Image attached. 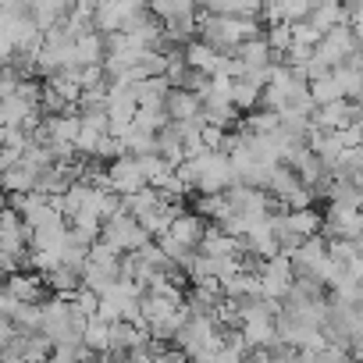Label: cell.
<instances>
[{
    "mask_svg": "<svg viewBox=\"0 0 363 363\" xmlns=\"http://www.w3.org/2000/svg\"><path fill=\"white\" fill-rule=\"evenodd\" d=\"M4 289H11L22 303H43L47 296H50V285H47V274L43 271H36V267H22V271H11L8 274V285Z\"/></svg>",
    "mask_w": 363,
    "mask_h": 363,
    "instance_id": "3957f363",
    "label": "cell"
},
{
    "mask_svg": "<svg viewBox=\"0 0 363 363\" xmlns=\"http://www.w3.org/2000/svg\"><path fill=\"white\" fill-rule=\"evenodd\" d=\"M285 221H289V228H292V232H299L303 239H310V235H317V232L324 228V214H320L317 207L289 211V214H285Z\"/></svg>",
    "mask_w": 363,
    "mask_h": 363,
    "instance_id": "9a60e30c",
    "label": "cell"
},
{
    "mask_svg": "<svg viewBox=\"0 0 363 363\" xmlns=\"http://www.w3.org/2000/svg\"><path fill=\"white\" fill-rule=\"evenodd\" d=\"M100 239H107L114 250L128 253V250H143L153 235H150V228H146L132 211H118L114 218L104 221V235H100Z\"/></svg>",
    "mask_w": 363,
    "mask_h": 363,
    "instance_id": "6da1fadb",
    "label": "cell"
},
{
    "mask_svg": "<svg viewBox=\"0 0 363 363\" xmlns=\"http://www.w3.org/2000/svg\"><path fill=\"white\" fill-rule=\"evenodd\" d=\"M193 211L203 214L207 221H218L232 211V203H228V193H193Z\"/></svg>",
    "mask_w": 363,
    "mask_h": 363,
    "instance_id": "2e32d148",
    "label": "cell"
},
{
    "mask_svg": "<svg viewBox=\"0 0 363 363\" xmlns=\"http://www.w3.org/2000/svg\"><path fill=\"white\" fill-rule=\"evenodd\" d=\"M349 178H352V182H356V186H359V189H363V167H359V171H356V174H349Z\"/></svg>",
    "mask_w": 363,
    "mask_h": 363,
    "instance_id": "f546056e",
    "label": "cell"
},
{
    "mask_svg": "<svg viewBox=\"0 0 363 363\" xmlns=\"http://www.w3.org/2000/svg\"><path fill=\"white\" fill-rule=\"evenodd\" d=\"M167 121H171V114H167V107H164V104H160V107H139V111H135V125H143V128L160 132Z\"/></svg>",
    "mask_w": 363,
    "mask_h": 363,
    "instance_id": "484cf974",
    "label": "cell"
},
{
    "mask_svg": "<svg viewBox=\"0 0 363 363\" xmlns=\"http://www.w3.org/2000/svg\"><path fill=\"white\" fill-rule=\"evenodd\" d=\"M107 57V33L89 29L75 40V65H104Z\"/></svg>",
    "mask_w": 363,
    "mask_h": 363,
    "instance_id": "ba28073f",
    "label": "cell"
},
{
    "mask_svg": "<svg viewBox=\"0 0 363 363\" xmlns=\"http://www.w3.org/2000/svg\"><path fill=\"white\" fill-rule=\"evenodd\" d=\"M349 349H352V356H359V359H363V331H356V335H352Z\"/></svg>",
    "mask_w": 363,
    "mask_h": 363,
    "instance_id": "f1b7e54d",
    "label": "cell"
},
{
    "mask_svg": "<svg viewBox=\"0 0 363 363\" xmlns=\"http://www.w3.org/2000/svg\"><path fill=\"white\" fill-rule=\"evenodd\" d=\"M310 93H313V100H317V107H320V104H335V100H342V96H345V86H342L338 75L331 72V75L310 79Z\"/></svg>",
    "mask_w": 363,
    "mask_h": 363,
    "instance_id": "ffe728a7",
    "label": "cell"
},
{
    "mask_svg": "<svg viewBox=\"0 0 363 363\" xmlns=\"http://www.w3.org/2000/svg\"><path fill=\"white\" fill-rule=\"evenodd\" d=\"M150 11L164 22V18H174V15H193L200 11L196 0H150Z\"/></svg>",
    "mask_w": 363,
    "mask_h": 363,
    "instance_id": "cb8c5ba5",
    "label": "cell"
},
{
    "mask_svg": "<svg viewBox=\"0 0 363 363\" xmlns=\"http://www.w3.org/2000/svg\"><path fill=\"white\" fill-rule=\"evenodd\" d=\"M160 203H167V200H164V193H160L157 186H143L139 193L125 196V211H132L135 218H146V214H150V211H157Z\"/></svg>",
    "mask_w": 363,
    "mask_h": 363,
    "instance_id": "e0dca14e",
    "label": "cell"
},
{
    "mask_svg": "<svg viewBox=\"0 0 363 363\" xmlns=\"http://www.w3.org/2000/svg\"><path fill=\"white\" fill-rule=\"evenodd\" d=\"M359 167H363V146H345L335 164V174H356Z\"/></svg>",
    "mask_w": 363,
    "mask_h": 363,
    "instance_id": "83f0119b",
    "label": "cell"
},
{
    "mask_svg": "<svg viewBox=\"0 0 363 363\" xmlns=\"http://www.w3.org/2000/svg\"><path fill=\"white\" fill-rule=\"evenodd\" d=\"M135 4H150V0H135Z\"/></svg>",
    "mask_w": 363,
    "mask_h": 363,
    "instance_id": "4dcf8cb0",
    "label": "cell"
},
{
    "mask_svg": "<svg viewBox=\"0 0 363 363\" xmlns=\"http://www.w3.org/2000/svg\"><path fill=\"white\" fill-rule=\"evenodd\" d=\"M200 253H211V257H235V253H242L246 250V239H239V235H232V232H225L218 221L207 228V235L200 239V246H196Z\"/></svg>",
    "mask_w": 363,
    "mask_h": 363,
    "instance_id": "8992f818",
    "label": "cell"
},
{
    "mask_svg": "<svg viewBox=\"0 0 363 363\" xmlns=\"http://www.w3.org/2000/svg\"><path fill=\"white\" fill-rule=\"evenodd\" d=\"M320 40H324V33H320L310 18L292 22V43H303V47H320Z\"/></svg>",
    "mask_w": 363,
    "mask_h": 363,
    "instance_id": "d4e9b609",
    "label": "cell"
},
{
    "mask_svg": "<svg viewBox=\"0 0 363 363\" xmlns=\"http://www.w3.org/2000/svg\"><path fill=\"white\" fill-rule=\"evenodd\" d=\"M182 50H186V61H189V68H203V72H214V65H218V54L221 50H214L207 40H189L186 47H182Z\"/></svg>",
    "mask_w": 363,
    "mask_h": 363,
    "instance_id": "ac0fdd59",
    "label": "cell"
},
{
    "mask_svg": "<svg viewBox=\"0 0 363 363\" xmlns=\"http://www.w3.org/2000/svg\"><path fill=\"white\" fill-rule=\"evenodd\" d=\"M352 50H359V40H356V29L352 26H335L331 33H324L317 54L328 61V65H342Z\"/></svg>",
    "mask_w": 363,
    "mask_h": 363,
    "instance_id": "277c9868",
    "label": "cell"
},
{
    "mask_svg": "<svg viewBox=\"0 0 363 363\" xmlns=\"http://www.w3.org/2000/svg\"><path fill=\"white\" fill-rule=\"evenodd\" d=\"M125 150L135 153V157L160 153V150H157V132H153V128H143V125H132V132L125 135Z\"/></svg>",
    "mask_w": 363,
    "mask_h": 363,
    "instance_id": "7402d4cb",
    "label": "cell"
},
{
    "mask_svg": "<svg viewBox=\"0 0 363 363\" xmlns=\"http://www.w3.org/2000/svg\"><path fill=\"white\" fill-rule=\"evenodd\" d=\"M207 228H211V221H207L203 214L182 211V214L174 218V225H171V235H178L182 242H189V246H200V239L207 235Z\"/></svg>",
    "mask_w": 363,
    "mask_h": 363,
    "instance_id": "30bf717a",
    "label": "cell"
},
{
    "mask_svg": "<svg viewBox=\"0 0 363 363\" xmlns=\"http://www.w3.org/2000/svg\"><path fill=\"white\" fill-rule=\"evenodd\" d=\"M313 121H317V125H324V128H331V132H338V128L352 125L349 96H342V100H335V104H320V107L313 111Z\"/></svg>",
    "mask_w": 363,
    "mask_h": 363,
    "instance_id": "5bb4252c",
    "label": "cell"
},
{
    "mask_svg": "<svg viewBox=\"0 0 363 363\" xmlns=\"http://www.w3.org/2000/svg\"><path fill=\"white\" fill-rule=\"evenodd\" d=\"M164 107H167L171 121H189V118H200L203 114V96L193 93V89H186V86H171Z\"/></svg>",
    "mask_w": 363,
    "mask_h": 363,
    "instance_id": "5b68a950",
    "label": "cell"
},
{
    "mask_svg": "<svg viewBox=\"0 0 363 363\" xmlns=\"http://www.w3.org/2000/svg\"><path fill=\"white\" fill-rule=\"evenodd\" d=\"M328 257V235L317 232L310 239H303V246L292 253V264H296V274H317L320 260Z\"/></svg>",
    "mask_w": 363,
    "mask_h": 363,
    "instance_id": "52a82bcc",
    "label": "cell"
},
{
    "mask_svg": "<svg viewBox=\"0 0 363 363\" xmlns=\"http://www.w3.org/2000/svg\"><path fill=\"white\" fill-rule=\"evenodd\" d=\"M111 186L121 193V196H132L139 193L143 186H150L146 182V171H143V160L135 153H121L111 160Z\"/></svg>",
    "mask_w": 363,
    "mask_h": 363,
    "instance_id": "7a4b0ae2",
    "label": "cell"
},
{
    "mask_svg": "<svg viewBox=\"0 0 363 363\" xmlns=\"http://www.w3.org/2000/svg\"><path fill=\"white\" fill-rule=\"evenodd\" d=\"M47 285H50V292H57V296H65V299H72L86 281H82V267H72V264H57L54 271H47Z\"/></svg>",
    "mask_w": 363,
    "mask_h": 363,
    "instance_id": "4fadbf2b",
    "label": "cell"
},
{
    "mask_svg": "<svg viewBox=\"0 0 363 363\" xmlns=\"http://www.w3.org/2000/svg\"><path fill=\"white\" fill-rule=\"evenodd\" d=\"M221 15H264V0H221Z\"/></svg>",
    "mask_w": 363,
    "mask_h": 363,
    "instance_id": "4316f807",
    "label": "cell"
},
{
    "mask_svg": "<svg viewBox=\"0 0 363 363\" xmlns=\"http://www.w3.org/2000/svg\"><path fill=\"white\" fill-rule=\"evenodd\" d=\"M264 36H267V43L274 47V65L285 61V50L292 47V18H285V22H271Z\"/></svg>",
    "mask_w": 363,
    "mask_h": 363,
    "instance_id": "603a6c76",
    "label": "cell"
},
{
    "mask_svg": "<svg viewBox=\"0 0 363 363\" xmlns=\"http://www.w3.org/2000/svg\"><path fill=\"white\" fill-rule=\"evenodd\" d=\"M310 22H313L320 33H331L335 26H352L349 8L342 4V0H320V4L313 8V15H310Z\"/></svg>",
    "mask_w": 363,
    "mask_h": 363,
    "instance_id": "8fae6325",
    "label": "cell"
},
{
    "mask_svg": "<svg viewBox=\"0 0 363 363\" xmlns=\"http://www.w3.org/2000/svg\"><path fill=\"white\" fill-rule=\"evenodd\" d=\"M242 125H246L250 132H257V135H274V132L281 128V111L257 107V111H250V114L242 118Z\"/></svg>",
    "mask_w": 363,
    "mask_h": 363,
    "instance_id": "d6986e66",
    "label": "cell"
},
{
    "mask_svg": "<svg viewBox=\"0 0 363 363\" xmlns=\"http://www.w3.org/2000/svg\"><path fill=\"white\" fill-rule=\"evenodd\" d=\"M239 57L246 65V72H271L274 65V47L267 43V36H257V40H246L239 47Z\"/></svg>",
    "mask_w": 363,
    "mask_h": 363,
    "instance_id": "9c48e42d",
    "label": "cell"
},
{
    "mask_svg": "<svg viewBox=\"0 0 363 363\" xmlns=\"http://www.w3.org/2000/svg\"><path fill=\"white\" fill-rule=\"evenodd\" d=\"M82 338H86V345H89V349H96V352H100V359H107V352H111V324H107L104 317H93V320L86 324Z\"/></svg>",
    "mask_w": 363,
    "mask_h": 363,
    "instance_id": "44dd1931",
    "label": "cell"
},
{
    "mask_svg": "<svg viewBox=\"0 0 363 363\" xmlns=\"http://www.w3.org/2000/svg\"><path fill=\"white\" fill-rule=\"evenodd\" d=\"M232 100H235V107H239L242 114L264 107V82L253 79V75H239V79H235V89H232Z\"/></svg>",
    "mask_w": 363,
    "mask_h": 363,
    "instance_id": "7c38bea8",
    "label": "cell"
}]
</instances>
